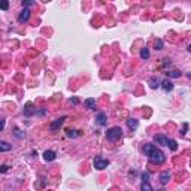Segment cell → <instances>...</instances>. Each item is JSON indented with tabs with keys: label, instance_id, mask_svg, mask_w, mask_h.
<instances>
[{
	"label": "cell",
	"instance_id": "6da1fadb",
	"mask_svg": "<svg viewBox=\"0 0 191 191\" xmlns=\"http://www.w3.org/2000/svg\"><path fill=\"white\" fill-rule=\"evenodd\" d=\"M143 152L148 155V158L152 163H155V164H161V163L166 161V155L163 154L155 145H152V143H146L143 146Z\"/></svg>",
	"mask_w": 191,
	"mask_h": 191
},
{
	"label": "cell",
	"instance_id": "7a4b0ae2",
	"mask_svg": "<svg viewBox=\"0 0 191 191\" xmlns=\"http://www.w3.org/2000/svg\"><path fill=\"white\" fill-rule=\"evenodd\" d=\"M121 136H123V130L119 129V127H112V129H109L108 131H106V137L112 142L119 139Z\"/></svg>",
	"mask_w": 191,
	"mask_h": 191
},
{
	"label": "cell",
	"instance_id": "3957f363",
	"mask_svg": "<svg viewBox=\"0 0 191 191\" xmlns=\"http://www.w3.org/2000/svg\"><path fill=\"white\" fill-rule=\"evenodd\" d=\"M109 166V160H105V158H102V157H96L94 158V167L97 169V170H103L106 167Z\"/></svg>",
	"mask_w": 191,
	"mask_h": 191
},
{
	"label": "cell",
	"instance_id": "277c9868",
	"mask_svg": "<svg viewBox=\"0 0 191 191\" xmlns=\"http://www.w3.org/2000/svg\"><path fill=\"white\" fill-rule=\"evenodd\" d=\"M64 119H66V118H58V119H56L54 123H51V124H50V130H51V131H57V130H58V129H60V127L63 125Z\"/></svg>",
	"mask_w": 191,
	"mask_h": 191
},
{
	"label": "cell",
	"instance_id": "5b68a950",
	"mask_svg": "<svg viewBox=\"0 0 191 191\" xmlns=\"http://www.w3.org/2000/svg\"><path fill=\"white\" fill-rule=\"evenodd\" d=\"M29 18H30V11H29L27 8H24V9L19 12V15H18V21H19V23H25Z\"/></svg>",
	"mask_w": 191,
	"mask_h": 191
},
{
	"label": "cell",
	"instance_id": "8992f818",
	"mask_svg": "<svg viewBox=\"0 0 191 191\" xmlns=\"http://www.w3.org/2000/svg\"><path fill=\"white\" fill-rule=\"evenodd\" d=\"M33 114H36V108L33 106V103L29 102V103L25 105V108H24V115H25V117H31Z\"/></svg>",
	"mask_w": 191,
	"mask_h": 191
},
{
	"label": "cell",
	"instance_id": "52a82bcc",
	"mask_svg": "<svg viewBox=\"0 0 191 191\" xmlns=\"http://www.w3.org/2000/svg\"><path fill=\"white\" fill-rule=\"evenodd\" d=\"M155 142H157L158 145H161V146H167L169 139H167L166 136H163V135H157V136H155Z\"/></svg>",
	"mask_w": 191,
	"mask_h": 191
},
{
	"label": "cell",
	"instance_id": "ba28073f",
	"mask_svg": "<svg viewBox=\"0 0 191 191\" xmlns=\"http://www.w3.org/2000/svg\"><path fill=\"white\" fill-rule=\"evenodd\" d=\"M96 121H97L99 125H106L108 121H106V114H105V112H99V114H97V117H96Z\"/></svg>",
	"mask_w": 191,
	"mask_h": 191
},
{
	"label": "cell",
	"instance_id": "9c48e42d",
	"mask_svg": "<svg viewBox=\"0 0 191 191\" xmlns=\"http://www.w3.org/2000/svg\"><path fill=\"white\" fill-rule=\"evenodd\" d=\"M170 176H172V175H170V172H167V170H164V172H161L160 173V182L163 185H166L167 182H169V179H170Z\"/></svg>",
	"mask_w": 191,
	"mask_h": 191
},
{
	"label": "cell",
	"instance_id": "30bf717a",
	"mask_svg": "<svg viewBox=\"0 0 191 191\" xmlns=\"http://www.w3.org/2000/svg\"><path fill=\"white\" fill-rule=\"evenodd\" d=\"M56 152L54 151H45L43 152V158H45V161H52V160H56Z\"/></svg>",
	"mask_w": 191,
	"mask_h": 191
},
{
	"label": "cell",
	"instance_id": "8fae6325",
	"mask_svg": "<svg viewBox=\"0 0 191 191\" xmlns=\"http://www.w3.org/2000/svg\"><path fill=\"white\" fill-rule=\"evenodd\" d=\"M12 149V145L8 143L5 141H0V152H5V151H11Z\"/></svg>",
	"mask_w": 191,
	"mask_h": 191
},
{
	"label": "cell",
	"instance_id": "7c38bea8",
	"mask_svg": "<svg viewBox=\"0 0 191 191\" xmlns=\"http://www.w3.org/2000/svg\"><path fill=\"white\" fill-rule=\"evenodd\" d=\"M127 125H129L131 130H136L137 129V125H139V121L135 119V118H129V119H127Z\"/></svg>",
	"mask_w": 191,
	"mask_h": 191
},
{
	"label": "cell",
	"instance_id": "4fadbf2b",
	"mask_svg": "<svg viewBox=\"0 0 191 191\" xmlns=\"http://www.w3.org/2000/svg\"><path fill=\"white\" fill-rule=\"evenodd\" d=\"M161 87H163L166 91H172V90H173V84L170 82V81H167V79H164L163 82H161Z\"/></svg>",
	"mask_w": 191,
	"mask_h": 191
},
{
	"label": "cell",
	"instance_id": "5bb4252c",
	"mask_svg": "<svg viewBox=\"0 0 191 191\" xmlns=\"http://www.w3.org/2000/svg\"><path fill=\"white\" fill-rule=\"evenodd\" d=\"M84 105H85V108H88V109H96V100L87 99L85 102H84Z\"/></svg>",
	"mask_w": 191,
	"mask_h": 191
},
{
	"label": "cell",
	"instance_id": "9a60e30c",
	"mask_svg": "<svg viewBox=\"0 0 191 191\" xmlns=\"http://www.w3.org/2000/svg\"><path fill=\"white\" fill-rule=\"evenodd\" d=\"M141 191H154V188L148 184V182H142L141 185Z\"/></svg>",
	"mask_w": 191,
	"mask_h": 191
},
{
	"label": "cell",
	"instance_id": "2e32d148",
	"mask_svg": "<svg viewBox=\"0 0 191 191\" xmlns=\"http://www.w3.org/2000/svg\"><path fill=\"white\" fill-rule=\"evenodd\" d=\"M167 146L172 149V151H176V149H178V143H176V141H173V139H169V143H167Z\"/></svg>",
	"mask_w": 191,
	"mask_h": 191
},
{
	"label": "cell",
	"instance_id": "e0dca14e",
	"mask_svg": "<svg viewBox=\"0 0 191 191\" xmlns=\"http://www.w3.org/2000/svg\"><path fill=\"white\" fill-rule=\"evenodd\" d=\"M0 9L8 11V9H9V2H8V0H0Z\"/></svg>",
	"mask_w": 191,
	"mask_h": 191
},
{
	"label": "cell",
	"instance_id": "ac0fdd59",
	"mask_svg": "<svg viewBox=\"0 0 191 191\" xmlns=\"http://www.w3.org/2000/svg\"><path fill=\"white\" fill-rule=\"evenodd\" d=\"M149 85H151V88H158L160 87V84H158V81H157V78H151L149 79Z\"/></svg>",
	"mask_w": 191,
	"mask_h": 191
},
{
	"label": "cell",
	"instance_id": "d6986e66",
	"mask_svg": "<svg viewBox=\"0 0 191 191\" xmlns=\"http://www.w3.org/2000/svg\"><path fill=\"white\" fill-rule=\"evenodd\" d=\"M167 76H170V78H179L181 76V72H178V70H172V72H166Z\"/></svg>",
	"mask_w": 191,
	"mask_h": 191
},
{
	"label": "cell",
	"instance_id": "ffe728a7",
	"mask_svg": "<svg viewBox=\"0 0 191 191\" xmlns=\"http://www.w3.org/2000/svg\"><path fill=\"white\" fill-rule=\"evenodd\" d=\"M66 136H67V137H78L79 133H76V130H67V131H66Z\"/></svg>",
	"mask_w": 191,
	"mask_h": 191
},
{
	"label": "cell",
	"instance_id": "44dd1931",
	"mask_svg": "<svg viewBox=\"0 0 191 191\" xmlns=\"http://www.w3.org/2000/svg\"><path fill=\"white\" fill-rule=\"evenodd\" d=\"M141 57H142V58H145V60L148 58V57H149V51H148V48H142V51H141Z\"/></svg>",
	"mask_w": 191,
	"mask_h": 191
},
{
	"label": "cell",
	"instance_id": "7402d4cb",
	"mask_svg": "<svg viewBox=\"0 0 191 191\" xmlns=\"http://www.w3.org/2000/svg\"><path fill=\"white\" fill-rule=\"evenodd\" d=\"M155 45H157V50H163V40H161V39H157V40H155Z\"/></svg>",
	"mask_w": 191,
	"mask_h": 191
},
{
	"label": "cell",
	"instance_id": "603a6c76",
	"mask_svg": "<svg viewBox=\"0 0 191 191\" xmlns=\"http://www.w3.org/2000/svg\"><path fill=\"white\" fill-rule=\"evenodd\" d=\"M148 178H149V173L148 172L142 173V182H148Z\"/></svg>",
	"mask_w": 191,
	"mask_h": 191
},
{
	"label": "cell",
	"instance_id": "cb8c5ba5",
	"mask_svg": "<svg viewBox=\"0 0 191 191\" xmlns=\"http://www.w3.org/2000/svg\"><path fill=\"white\" fill-rule=\"evenodd\" d=\"M5 124H6V123H5V119H3V118H0V131L5 129Z\"/></svg>",
	"mask_w": 191,
	"mask_h": 191
},
{
	"label": "cell",
	"instance_id": "d4e9b609",
	"mask_svg": "<svg viewBox=\"0 0 191 191\" xmlns=\"http://www.w3.org/2000/svg\"><path fill=\"white\" fill-rule=\"evenodd\" d=\"M23 5H24V6H31V5H34V2L29 0V2H23Z\"/></svg>",
	"mask_w": 191,
	"mask_h": 191
},
{
	"label": "cell",
	"instance_id": "484cf974",
	"mask_svg": "<svg viewBox=\"0 0 191 191\" xmlns=\"http://www.w3.org/2000/svg\"><path fill=\"white\" fill-rule=\"evenodd\" d=\"M6 170H8V166H6V164H3V166L0 167V172H2V173H5Z\"/></svg>",
	"mask_w": 191,
	"mask_h": 191
},
{
	"label": "cell",
	"instance_id": "4316f807",
	"mask_svg": "<svg viewBox=\"0 0 191 191\" xmlns=\"http://www.w3.org/2000/svg\"><path fill=\"white\" fill-rule=\"evenodd\" d=\"M187 129H188V124H184V127H182V135L187 133Z\"/></svg>",
	"mask_w": 191,
	"mask_h": 191
},
{
	"label": "cell",
	"instance_id": "83f0119b",
	"mask_svg": "<svg viewBox=\"0 0 191 191\" xmlns=\"http://www.w3.org/2000/svg\"><path fill=\"white\" fill-rule=\"evenodd\" d=\"M70 102H72V103H75V105H76V103H78V99H70Z\"/></svg>",
	"mask_w": 191,
	"mask_h": 191
},
{
	"label": "cell",
	"instance_id": "f1b7e54d",
	"mask_svg": "<svg viewBox=\"0 0 191 191\" xmlns=\"http://www.w3.org/2000/svg\"><path fill=\"white\" fill-rule=\"evenodd\" d=\"M158 191H164V190H158Z\"/></svg>",
	"mask_w": 191,
	"mask_h": 191
}]
</instances>
